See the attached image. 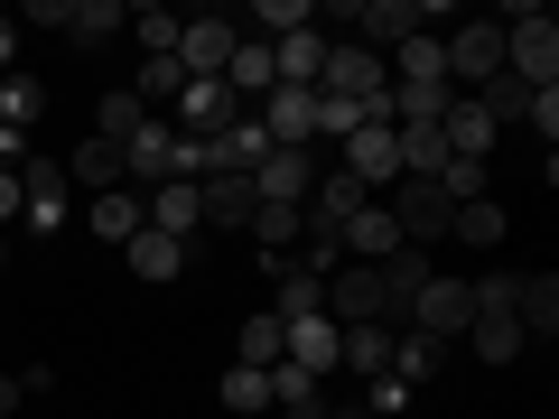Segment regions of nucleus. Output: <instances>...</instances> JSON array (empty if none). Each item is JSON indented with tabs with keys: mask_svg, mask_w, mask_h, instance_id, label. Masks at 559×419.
Instances as JSON below:
<instances>
[{
	"mask_svg": "<svg viewBox=\"0 0 559 419\" xmlns=\"http://www.w3.org/2000/svg\"><path fill=\"white\" fill-rule=\"evenodd\" d=\"M373 279H382V318L401 326V318H411V299H419V279H429V252H411V242H401V252L382 261Z\"/></svg>",
	"mask_w": 559,
	"mask_h": 419,
	"instance_id": "nucleus-16",
	"label": "nucleus"
},
{
	"mask_svg": "<svg viewBox=\"0 0 559 419\" xmlns=\"http://www.w3.org/2000/svg\"><path fill=\"white\" fill-rule=\"evenodd\" d=\"M513 318H522V336H540V345L559 336V279H550V271H540V279H522V299H513Z\"/></svg>",
	"mask_w": 559,
	"mask_h": 419,
	"instance_id": "nucleus-25",
	"label": "nucleus"
},
{
	"mask_svg": "<svg viewBox=\"0 0 559 419\" xmlns=\"http://www.w3.org/2000/svg\"><path fill=\"white\" fill-rule=\"evenodd\" d=\"M522 121H532L540 149H550V140H559V84H550V94H532V112H522Z\"/></svg>",
	"mask_w": 559,
	"mask_h": 419,
	"instance_id": "nucleus-39",
	"label": "nucleus"
},
{
	"mask_svg": "<svg viewBox=\"0 0 559 419\" xmlns=\"http://www.w3.org/2000/svg\"><path fill=\"white\" fill-rule=\"evenodd\" d=\"M38 112H47V84L28 75V65H10V75H0V121H10V131H28Z\"/></svg>",
	"mask_w": 559,
	"mask_h": 419,
	"instance_id": "nucleus-27",
	"label": "nucleus"
},
{
	"mask_svg": "<svg viewBox=\"0 0 559 419\" xmlns=\"http://www.w3.org/2000/svg\"><path fill=\"white\" fill-rule=\"evenodd\" d=\"M466 318H476V289H466V279H448V271H429L401 326H411V336H439V345H466Z\"/></svg>",
	"mask_w": 559,
	"mask_h": 419,
	"instance_id": "nucleus-4",
	"label": "nucleus"
},
{
	"mask_svg": "<svg viewBox=\"0 0 559 419\" xmlns=\"http://www.w3.org/2000/svg\"><path fill=\"white\" fill-rule=\"evenodd\" d=\"M364 410H373V419H401V410H411V382H392V373H382L373 392H364Z\"/></svg>",
	"mask_w": 559,
	"mask_h": 419,
	"instance_id": "nucleus-38",
	"label": "nucleus"
},
{
	"mask_svg": "<svg viewBox=\"0 0 559 419\" xmlns=\"http://www.w3.org/2000/svg\"><path fill=\"white\" fill-rule=\"evenodd\" d=\"M140 121H150V112H140V94H131V84H112V94L94 103V140H112V149L140 131Z\"/></svg>",
	"mask_w": 559,
	"mask_h": 419,
	"instance_id": "nucleus-31",
	"label": "nucleus"
},
{
	"mask_svg": "<svg viewBox=\"0 0 559 419\" xmlns=\"http://www.w3.org/2000/svg\"><path fill=\"white\" fill-rule=\"evenodd\" d=\"M401 419H411V410H401Z\"/></svg>",
	"mask_w": 559,
	"mask_h": 419,
	"instance_id": "nucleus-44",
	"label": "nucleus"
},
{
	"mask_svg": "<svg viewBox=\"0 0 559 419\" xmlns=\"http://www.w3.org/2000/svg\"><path fill=\"white\" fill-rule=\"evenodd\" d=\"M271 318H326V279H308V271H280V299H271Z\"/></svg>",
	"mask_w": 559,
	"mask_h": 419,
	"instance_id": "nucleus-34",
	"label": "nucleus"
},
{
	"mask_svg": "<svg viewBox=\"0 0 559 419\" xmlns=\"http://www.w3.org/2000/svg\"><path fill=\"white\" fill-rule=\"evenodd\" d=\"M234 47H242V28H234V20H178V75H187V84H197V75H215V84H224Z\"/></svg>",
	"mask_w": 559,
	"mask_h": 419,
	"instance_id": "nucleus-7",
	"label": "nucleus"
},
{
	"mask_svg": "<svg viewBox=\"0 0 559 419\" xmlns=\"http://www.w3.org/2000/svg\"><path fill=\"white\" fill-rule=\"evenodd\" d=\"M308 187H318V149H271V159L252 168L261 205H308Z\"/></svg>",
	"mask_w": 559,
	"mask_h": 419,
	"instance_id": "nucleus-8",
	"label": "nucleus"
},
{
	"mask_svg": "<svg viewBox=\"0 0 559 419\" xmlns=\"http://www.w3.org/2000/svg\"><path fill=\"white\" fill-rule=\"evenodd\" d=\"M513 299H522V279L513 271H495V279H476V318H466V355L476 363H513L522 345V318H513Z\"/></svg>",
	"mask_w": 559,
	"mask_h": 419,
	"instance_id": "nucleus-2",
	"label": "nucleus"
},
{
	"mask_svg": "<svg viewBox=\"0 0 559 419\" xmlns=\"http://www.w3.org/2000/svg\"><path fill=\"white\" fill-rule=\"evenodd\" d=\"M140 224H150V215H140V187H112V196H94V234H103V242H131Z\"/></svg>",
	"mask_w": 559,
	"mask_h": 419,
	"instance_id": "nucleus-32",
	"label": "nucleus"
},
{
	"mask_svg": "<svg viewBox=\"0 0 559 419\" xmlns=\"http://www.w3.org/2000/svg\"><path fill=\"white\" fill-rule=\"evenodd\" d=\"M20 187H28V234H57L66 224V159H20Z\"/></svg>",
	"mask_w": 559,
	"mask_h": 419,
	"instance_id": "nucleus-12",
	"label": "nucleus"
},
{
	"mask_svg": "<svg viewBox=\"0 0 559 419\" xmlns=\"http://www.w3.org/2000/svg\"><path fill=\"white\" fill-rule=\"evenodd\" d=\"M271 84H280V65H271V47H261V38H242V47H234V65H224V94H234L242 112H252V103L271 94Z\"/></svg>",
	"mask_w": 559,
	"mask_h": 419,
	"instance_id": "nucleus-18",
	"label": "nucleus"
},
{
	"mask_svg": "<svg viewBox=\"0 0 559 419\" xmlns=\"http://www.w3.org/2000/svg\"><path fill=\"white\" fill-rule=\"evenodd\" d=\"M131 94H140V112H159V103H168V112H178V94H187L178 57H150V65H140V75H131Z\"/></svg>",
	"mask_w": 559,
	"mask_h": 419,
	"instance_id": "nucleus-33",
	"label": "nucleus"
},
{
	"mask_svg": "<svg viewBox=\"0 0 559 419\" xmlns=\"http://www.w3.org/2000/svg\"><path fill=\"white\" fill-rule=\"evenodd\" d=\"M140 215H150V234H168V242L205 234V205H197V178H168V187H150V196H140Z\"/></svg>",
	"mask_w": 559,
	"mask_h": 419,
	"instance_id": "nucleus-10",
	"label": "nucleus"
},
{
	"mask_svg": "<svg viewBox=\"0 0 559 419\" xmlns=\"http://www.w3.org/2000/svg\"><path fill=\"white\" fill-rule=\"evenodd\" d=\"M448 234H457L466 252H495V242H503V205H495V196H476V205H457V215H448Z\"/></svg>",
	"mask_w": 559,
	"mask_h": 419,
	"instance_id": "nucleus-29",
	"label": "nucleus"
},
{
	"mask_svg": "<svg viewBox=\"0 0 559 419\" xmlns=\"http://www.w3.org/2000/svg\"><path fill=\"white\" fill-rule=\"evenodd\" d=\"M503 75L513 84H532V94H550L559 84V20L550 10H503Z\"/></svg>",
	"mask_w": 559,
	"mask_h": 419,
	"instance_id": "nucleus-1",
	"label": "nucleus"
},
{
	"mask_svg": "<svg viewBox=\"0 0 559 419\" xmlns=\"http://www.w3.org/2000/svg\"><path fill=\"white\" fill-rule=\"evenodd\" d=\"M392 336H401V326H345V336H336V363H355L364 382H382V373H392Z\"/></svg>",
	"mask_w": 559,
	"mask_h": 419,
	"instance_id": "nucleus-22",
	"label": "nucleus"
},
{
	"mask_svg": "<svg viewBox=\"0 0 559 419\" xmlns=\"http://www.w3.org/2000/svg\"><path fill=\"white\" fill-rule=\"evenodd\" d=\"M326 318L336 326H382V279L364 271V261H345V271L326 279Z\"/></svg>",
	"mask_w": 559,
	"mask_h": 419,
	"instance_id": "nucleus-11",
	"label": "nucleus"
},
{
	"mask_svg": "<svg viewBox=\"0 0 559 419\" xmlns=\"http://www.w3.org/2000/svg\"><path fill=\"white\" fill-rule=\"evenodd\" d=\"M215 400H224L234 419H271V373H242V363H234V373L215 382Z\"/></svg>",
	"mask_w": 559,
	"mask_h": 419,
	"instance_id": "nucleus-30",
	"label": "nucleus"
},
{
	"mask_svg": "<svg viewBox=\"0 0 559 419\" xmlns=\"http://www.w3.org/2000/svg\"><path fill=\"white\" fill-rule=\"evenodd\" d=\"M242 373H271V363H280V318H271V308H261V318H242Z\"/></svg>",
	"mask_w": 559,
	"mask_h": 419,
	"instance_id": "nucleus-35",
	"label": "nucleus"
},
{
	"mask_svg": "<svg viewBox=\"0 0 559 419\" xmlns=\"http://www.w3.org/2000/svg\"><path fill=\"white\" fill-rule=\"evenodd\" d=\"M382 75H392V84H448V57H439V38L419 28V38L392 47V65H382Z\"/></svg>",
	"mask_w": 559,
	"mask_h": 419,
	"instance_id": "nucleus-23",
	"label": "nucleus"
},
{
	"mask_svg": "<svg viewBox=\"0 0 559 419\" xmlns=\"http://www.w3.org/2000/svg\"><path fill=\"white\" fill-rule=\"evenodd\" d=\"M439 57H448V84H457V94L495 84V75H503V20H466V28H448Z\"/></svg>",
	"mask_w": 559,
	"mask_h": 419,
	"instance_id": "nucleus-5",
	"label": "nucleus"
},
{
	"mask_svg": "<svg viewBox=\"0 0 559 419\" xmlns=\"http://www.w3.org/2000/svg\"><path fill=\"white\" fill-rule=\"evenodd\" d=\"M242 234L261 242V261H271V271H289V252H299L308 215H299V205H252V224H242Z\"/></svg>",
	"mask_w": 559,
	"mask_h": 419,
	"instance_id": "nucleus-14",
	"label": "nucleus"
},
{
	"mask_svg": "<svg viewBox=\"0 0 559 419\" xmlns=\"http://www.w3.org/2000/svg\"><path fill=\"white\" fill-rule=\"evenodd\" d=\"M318 94L355 103L364 121H382V94H392V75H382V57H373V47H326V65H318Z\"/></svg>",
	"mask_w": 559,
	"mask_h": 419,
	"instance_id": "nucleus-3",
	"label": "nucleus"
},
{
	"mask_svg": "<svg viewBox=\"0 0 559 419\" xmlns=\"http://www.w3.org/2000/svg\"><path fill=\"white\" fill-rule=\"evenodd\" d=\"M336 336L345 326L336 318H280V363H299V373H336Z\"/></svg>",
	"mask_w": 559,
	"mask_h": 419,
	"instance_id": "nucleus-9",
	"label": "nucleus"
},
{
	"mask_svg": "<svg viewBox=\"0 0 559 419\" xmlns=\"http://www.w3.org/2000/svg\"><path fill=\"white\" fill-rule=\"evenodd\" d=\"M355 131H364V112H355V103L318 94V140H355Z\"/></svg>",
	"mask_w": 559,
	"mask_h": 419,
	"instance_id": "nucleus-37",
	"label": "nucleus"
},
{
	"mask_svg": "<svg viewBox=\"0 0 559 419\" xmlns=\"http://www.w3.org/2000/svg\"><path fill=\"white\" fill-rule=\"evenodd\" d=\"M66 187H84V196H112V187H121V149L84 131V149L66 159Z\"/></svg>",
	"mask_w": 559,
	"mask_h": 419,
	"instance_id": "nucleus-20",
	"label": "nucleus"
},
{
	"mask_svg": "<svg viewBox=\"0 0 559 419\" xmlns=\"http://www.w3.org/2000/svg\"><path fill=\"white\" fill-rule=\"evenodd\" d=\"M121 28H131L121 0H75V10H66V38L75 47H103V38H121Z\"/></svg>",
	"mask_w": 559,
	"mask_h": 419,
	"instance_id": "nucleus-24",
	"label": "nucleus"
},
{
	"mask_svg": "<svg viewBox=\"0 0 559 419\" xmlns=\"http://www.w3.org/2000/svg\"><path fill=\"white\" fill-rule=\"evenodd\" d=\"M271 65H280V84H318L326 38H318V28H299V38H280V47H271Z\"/></svg>",
	"mask_w": 559,
	"mask_h": 419,
	"instance_id": "nucleus-28",
	"label": "nucleus"
},
{
	"mask_svg": "<svg viewBox=\"0 0 559 419\" xmlns=\"http://www.w3.org/2000/svg\"><path fill=\"white\" fill-rule=\"evenodd\" d=\"M10 410H20V373H0V419H10Z\"/></svg>",
	"mask_w": 559,
	"mask_h": 419,
	"instance_id": "nucleus-43",
	"label": "nucleus"
},
{
	"mask_svg": "<svg viewBox=\"0 0 559 419\" xmlns=\"http://www.w3.org/2000/svg\"><path fill=\"white\" fill-rule=\"evenodd\" d=\"M121 261H131V279H178V271H187V242H168V234L140 224V234L121 242Z\"/></svg>",
	"mask_w": 559,
	"mask_h": 419,
	"instance_id": "nucleus-21",
	"label": "nucleus"
},
{
	"mask_svg": "<svg viewBox=\"0 0 559 419\" xmlns=\"http://www.w3.org/2000/svg\"><path fill=\"white\" fill-rule=\"evenodd\" d=\"M439 140H448V159H476V168H485V149H495V121H485L476 103L457 94V103H448V121H439Z\"/></svg>",
	"mask_w": 559,
	"mask_h": 419,
	"instance_id": "nucleus-19",
	"label": "nucleus"
},
{
	"mask_svg": "<svg viewBox=\"0 0 559 419\" xmlns=\"http://www.w3.org/2000/svg\"><path fill=\"white\" fill-rule=\"evenodd\" d=\"M131 38L150 47V57H178V20H168V10H131Z\"/></svg>",
	"mask_w": 559,
	"mask_h": 419,
	"instance_id": "nucleus-36",
	"label": "nucleus"
},
{
	"mask_svg": "<svg viewBox=\"0 0 559 419\" xmlns=\"http://www.w3.org/2000/svg\"><path fill=\"white\" fill-rule=\"evenodd\" d=\"M10 57H20V28H10V20H0V75H10Z\"/></svg>",
	"mask_w": 559,
	"mask_h": 419,
	"instance_id": "nucleus-42",
	"label": "nucleus"
},
{
	"mask_svg": "<svg viewBox=\"0 0 559 419\" xmlns=\"http://www.w3.org/2000/svg\"><path fill=\"white\" fill-rule=\"evenodd\" d=\"M20 205H28V187H20V168H0V234L20 224Z\"/></svg>",
	"mask_w": 559,
	"mask_h": 419,
	"instance_id": "nucleus-40",
	"label": "nucleus"
},
{
	"mask_svg": "<svg viewBox=\"0 0 559 419\" xmlns=\"http://www.w3.org/2000/svg\"><path fill=\"white\" fill-rule=\"evenodd\" d=\"M197 205H205V224H215V234H242V224H252V178H197Z\"/></svg>",
	"mask_w": 559,
	"mask_h": 419,
	"instance_id": "nucleus-15",
	"label": "nucleus"
},
{
	"mask_svg": "<svg viewBox=\"0 0 559 419\" xmlns=\"http://www.w3.org/2000/svg\"><path fill=\"white\" fill-rule=\"evenodd\" d=\"M10 159H28V149H20V131H10V121H0V168H10Z\"/></svg>",
	"mask_w": 559,
	"mask_h": 419,
	"instance_id": "nucleus-41",
	"label": "nucleus"
},
{
	"mask_svg": "<svg viewBox=\"0 0 559 419\" xmlns=\"http://www.w3.org/2000/svg\"><path fill=\"white\" fill-rule=\"evenodd\" d=\"M345 252H355L364 271H382V261L401 252V224H392V205H364V215L345 224Z\"/></svg>",
	"mask_w": 559,
	"mask_h": 419,
	"instance_id": "nucleus-17",
	"label": "nucleus"
},
{
	"mask_svg": "<svg viewBox=\"0 0 559 419\" xmlns=\"http://www.w3.org/2000/svg\"><path fill=\"white\" fill-rule=\"evenodd\" d=\"M448 215H457V205H448L439 178H401V187H392V224H401V242H411V252H419V242H439Z\"/></svg>",
	"mask_w": 559,
	"mask_h": 419,
	"instance_id": "nucleus-6",
	"label": "nucleus"
},
{
	"mask_svg": "<svg viewBox=\"0 0 559 419\" xmlns=\"http://www.w3.org/2000/svg\"><path fill=\"white\" fill-rule=\"evenodd\" d=\"M178 121H187V140H215L224 121H242V103L224 94L215 75H197V84H187V94H178Z\"/></svg>",
	"mask_w": 559,
	"mask_h": 419,
	"instance_id": "nucleus-13",
	"label": "nucleus"
},
{
	"mask_svg": "<svg viewBox=\"0 0 559 419\" xmlns=\"http://www.w3.org/2000/svg\"><path fill=\"white\" fill-rule=\"evenodd\" d=\"M429 373H448V345L401 326V336H392V382H429Z\"/></svg>",
	"mask_w": 559,
	"mask_h": 419,
	"instance_id": "nucleus-26",
	"label": "nucleus"
}]
</instances>
